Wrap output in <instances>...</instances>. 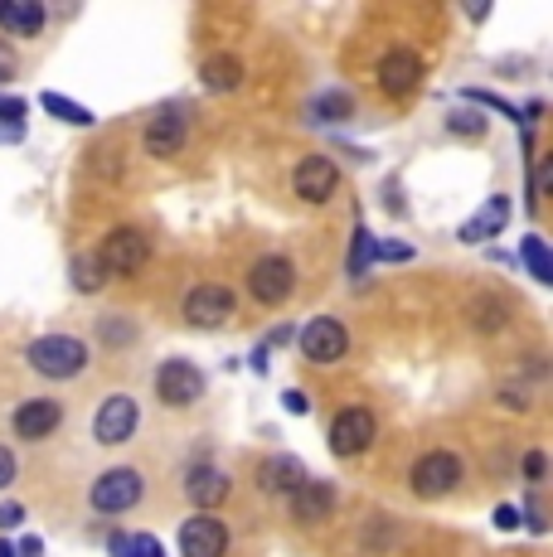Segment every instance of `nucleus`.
Wrapping results in <instances>:
<instances>
[{
	"mask_svg": "<svg viewBox=\"0 0 553 557\" xmlns=\"http://www.w3.org/2000/svg\"><path fill=\"white\" fill-rule=\"evenodd\" d=\"M25 359L39 379L63 383V379H78V373L88 369L93 349H88V339H78V335H39V339H29Z\"/></svg>",
	"mask_w": 553,
	"mask_h": 557,
	"instance_id": "obj_1",
	"label": "nucleus"
},
{
	"mask_svg": "<svg viewBox=\"0 0 553 557\" xmlns=\"http://www.w3.org/2000/svg\"><path fill=\"white\" fill-rule=\"evenodd\" d=\"M142 499H146V480H142V470H136V466L102 470V475L93 480V490H88V505H93V513H102V519L132 513Z\"/></svg>",
	"mask_w": 553,
	"mask_h": 557,
	"instance_id": "obj_2",
	"label": "nucleus"
},
{
	"mask_svg": "<svg viewBox=\"0 0 553 557\" xmlns=\"http://www.w3.org/2000/svg\"><path fill=\"white\" fill-rule=\"evenodd\" d=\"M374 436H379V417L359 403L340 407L331 417V426H325V446H331V456H340V460L365 456L369 446H374Z\"/></svg>",
	"mask_w": 553,
	"mask_h": 557,
	"instance_id": "obj_3",
	"label": "nucleus"
},
{
	"mask_svg": "<svg viewBox=\"0 0 553 557\" xmlns=\"http://www.w3.org/2000/svg\"><path fill=\"white\" fill-rule=\"evenodd\" d=\"M462 475H466V460L456 451H422L408 466V490L418 499H442L462 485Z\"/></svg>",
	"mask_w": 553,
	"mask_h": 557,
	"instance_id": "obj_4",
	"label": "nucleus"
},
{
	"mask_svg": "<svg viewBox=\"0 0 553 557\" xmlns=\"http://www.w3.org/2000/svg\"><path fill=\"white\" fill-rule=\"evenodd\" d=\"M292 292H296V262L292 257H282V252H268V257H258V262L248 267V296L258 306H286L292 301Z\"/></svg>",
	"mask_w": 553,
	"mask_h": 557,
	"instance_id": "obj_5",
	"label": "nucleus"
},
{
	"mask_svg": "<svg viewBox=\"0 0 553 557\" xmlns=\"http://www.w3.org/2000/svg\"><path fill=\"white\" fill-rule=\"evenodd\" d=\"M93 252L108 267V276H136L151 262V238H146L142 228H132V223H122V228H112L108 238H102V248H93Z\"/></svg>",
	"mask_w": 553,
	"mask_h": 557,
	"instance_id": "obj_6",
	"label": "nucleus"
},
{
	"mask_svg": "<svg viewBox=\"0 0 553 557\" xmlns=\"http://www.w3.org/2000/svg\"><path fill=\"white\" fill-rule=\"evenodd\" d=\"M136 432H142V403L132 393H112L93 412V442L98 446H126Z\"/></svg>",
	"mask_w": 553,
	"mask_h": 557,
	"instance_id": "obj_7",
	"label": "nucleus"
},
{
	"mask_svg": "<svg viewBox=\"0 0 553 557\" xmlns=\"http://www.w3.org/2000/svg\"><path fill=\"white\" fill-rule=\"evenodd\" d=\"M156 398H161L165 407H195L199 398H205V388H209V379H205V369L199 363H189V359H165V363H156Z\"/></svg>",
	"mask_w": 553,
	"mask_h": 557,
	"instance_id": "obj_8",
	"label": "nucleus"
},
{
	"mask_svg": "<svg viewBox=\"0 0 553 557\" xmlns=\"http://www.w3.org/2000/svg\"><path fill=\"white\" fill-rule=\"evenodd\" d=\"M296 349L311 363H340L349 355V330L340 325L335 315H316L296 330Z\"/></svg>",
	"mask_w": 553,
	"mask_h": 557,
	"instance_id": "obj_9",
	"label": "nucleus"
},
{
	"mask_svg": "<svg viewBox=\"0 0 553 557\" xmlns=\"http://www.w3.org/2000/svg\"><path fill=\"white\" fill-rule=\"evenodd\" d=\"M292 189H296V199L302 203H331L335 189H340V165L325 151L302 156L296 160V170H292Z\"/></svg>",
	"mask_w": 553,
	"mask_h": 557,
	"instance_id": "obj_10",
	"label": "nucleus"
},
{
	"mask_svg": "<svg viewBox=\"0 0 553 557\" xmlns=\"http://www.w3.org/2000/svg\"><path fill=\"white\" fill-rule=\"evenodd\" d=\"M185 141H189V112H185L180 102L161 107V112H156L151 122H146V136H142L146 156H156V160L180 156V151H185Z\"/></svg>",
	"mask_w": 553,
	"mask_h": 557,
	"instance_id": "obj_11",
	"label": "nucleus"
},
{
	"mask_svg": "<svg viewBox=\"0 0 553 557\" xmlns=\"http://www.w3.org/2000/svg\"><path fill=\"white\" fill-rule=\"evenodd\" d=\"M180 557H223L229 553V523L219 513H189L175 533Z\"/></svg>",
	"mask_w": 553,
	"mask_h": 557,
	"instance_id": "obj_12",
	"label": "nucleus"
},
{
	"mask_svg": "<svg viewBox=\"0 0 553 557\" xmlns=\"http://www.w3.org/2000/svg\"><path fill=\"white\" fill-rule=\"evenodd\" d=\"M238 310V296L229 292V286H219V282H199L195 292L185 296V320L195 330H219V325H229V315Z\"/></svg>",
	"mask_w": 553,
	"mask_h": 557,
	"instance_id": "obj_13",
	"label": "nucleus"
},
{
	"mask_svg": "<svg viewBox=\"0 0 553 557\" xmlns=\"http://www.w3.org/2000/svg\"><path fill=\"white\" fill-rule=\"evenodd\" d=\"M59 426H63L59 398H25L15 407V417H10V432H15L20 442H49Z\"/></svg>",
	"mask_w": 553,
	"mask_h": 557,
	"instance_id": "obj_14",
	"label": "nucleus"
},
{
	"mask_svg": "<svg viewBox=\"0 0 553 557\" xmlns=\"http://www.w3.org/2000/svg\"><path fill=\"white\" fill-rule=\"evenodd\" d=\"M306 466H302V456H292V451H282V456H268L258 466V490L262 495H272V499H292L296 490L306 485Z\"/></svg>",
	"mask_w": 553,
	"mask_h": 557,
	"instance_id": "obj_15",
	"label": "nucleus"
},
{
	"mask_svg": "<svg viewBox=\"0 0 553 557\" xmlns=\"http://www.w3.org/2000/svg\"><path fill=\"white\" fill-rule=\"evenodd\" d=\"M418 83H422V59L413 49H389L379 59V88H384V98H408V92H418Z\"/></svg>",
	"mask_w": 553,
	"mask_h": 557,
	"instance_id": "obj_16",
	"label": "nucleus"
},
{
	"mask_svg": "<svg viewBox=\"0 0 553 557\" xmlns=\"http://www.w3.org/2000/svg\"><path fill=\"white\" fill-rule=\"evenodd\" d=\"M509 209H515V203H509V195H491V199L481 203V209L471 213V219L462 223V228H456V238H462V243H486V238H495V233H505Z\"/></svg>",
	"mask_w": 553,
	"mask_h": 557,
	"instance_id": "obj_17",
	"label": "nucleus"
},
{
	"mask_svg": "<svg viewBox=\"0 0 553 557\" xmlns=\"http://www.w3.org/2000/svg\"><path fill=\"white\" fill-rule=\"evenodd\" d=\"M229 475H223L219 466H195L185 475V499L189 505H199V513H209L214 505H223V499H229Z\"/></svg>",
	"mask_w": 553,
	"mask_h": 557,
	"instance_id": "obj_18",
	"label": "nucleus"
},
{
	"mask_svg": "<svg viewBox=\"0 0 553 557\" xmlns=\"http://www.w3.org/2000/svg\"><path fill=\"white\" fill-rule=\"evenodd\" d=\"M45 5L39 0H0V29L10 39H35L45 29Z\"/></svg>",
	"mask_w": 553,
	"mask_h": 557,
	"instance_id": "obj_19",
	"label": "nucleus"
},
{
	"mask_svg": "<svg viewBox=\"0 0 553 557\" xmlns=\"http://www.w3.org/2000/svg\"><path fill=\"white\" fill-rule=\"evenodd\" d=\"M331 509H335V485H325V480H306L292 495L296 523H321V519H331Z\"/></svg>",
	"mask_w": 553,
	"mask_h": 557,
	"instance_id": "obj_20",
	"label": "nucleus"
},
{
	"mask_svg": "<svg viewBox=\"0 0 553 557\" xmlns=\"http://www.w3.org/2000/svg\"><path fill=\"white\" fill-rule=\"evenodd\" d=\"M243 78H248V69H243L238 53H209V59L199 63V83H205L209 92H238Z\"/></svg>",
	"mask_w": 553,
	"mask_h": 557,
	"instance_id": "obj_21",
	"label": "nucleus"
},
{
	"mask_svg": "<svg viewBox=\"0 0 553 557\" xmlns=\"http://www.w3.org/2000/svg\"><path fill=\"white\" fill-rule=\"evenodd\" d=\"M466 320H471V330L476 335H500V330L515 320V310H509L505 296H495V292H481L471 306H466Z\"/></svg>",
	"mask_w": 553,
	"mask_h": 557,
	"instance_id": "obj_22",
	"label": "nucleus"
},
{
	"mask_svg": "<svg viewBox=\"0 0 553 557\" xmlns=\"http://www.w3.org/2000/svg\"><path fill=\"white\" fill-rule=\"evenodd\" d=\"M69 276H73V286H78L83 296H98L102 286H108V267L98 262V252H78V257H73Z\"/></svg>",
	"mask_w": 553,
	"mask_h": 557,
	"instance_id": "obj_23",
	"label": "nucleus"
},
{
	"mask_svg": "<svg viewBox=\"0 0 553 557\" xmlns=\"http://www.w3.org/2000/svg\"><path fill=\"white\" fill-rule=\"evenodd\" d=\"M108 557H165V543L156 533H112Z\"/></svg>",
	"mask_w": 553,
	"mask_h": 557,
	"instance_id": "obj_24",
	"label": "nucleus"
},
{
	"mask_svg": "<svg viewBox=\"0 0 553 557\" xmlns=\"http://www.w3.org/2000/svg\"><path fill=\"white\" fill-rule=\"evenodd\" d=\"M519 257H525L529 276H534L539 286L553 282V252H549V243L539 238V233H525V238H519Z\"/></svg>",
	"mask_w": 553,
	"mask_h": 557,
	"instance_id": "obj_25",
	"label": "nucleus"
},
{
	"mask_svg": "<svg viewBox=\"0 0 553 557\" xmlns=\"http://www.w3.org/2000/svg\"><path fill=\"white\" fill-rule=\"evenodd\" d=\"M374 233L365 228V223H355V233H349V257H345V272H349V282H359V276L374 267Z\"/></svg>",
	"mask_w": 553,
	"mask_h": 557,
	"instance_id": "obj_26",
	"label": "nucleus"
},
{
	"mask_svg": "<svg viewBox=\"0 0 553 557\" xmlns=\"http://www.w3.org/2000/svg\"><path fill=\"white\" fill-rule=\"evenodd\" d=\"M355 116V98L345 88H331L321 98H311V122H349Z\"/></svg>",
	"mask_w": 553,
	"mask_h": 557,
	"instance_id": "obj_27",
	"label": "nucleus"
},
{
	"mask_svg": "<svg viewBox=\"0 0 553 557\" xmlns=\"http://www.w3.org/2000/svg\"><path fill=\"white\" fill-rule=\"evenodd\" d=\"M39 107H45L49 116H59V122H69V126H93V122H98V112H93V107H78L73 98H63V92H45Z\"/></svg>",
	"mask_w": 553,
	"mask_h": 557,
	"instance_id": "obj_28",
	"label": "nucleus"
},
{
	"mask_svg": "<svg viewBox=\"0 0 553 557\" xmlns=\"http://www.w3.org/2000/svg\"><path fill=\"white\" fill-rule=\"evenodd\" d=\"M98 339H102V349H126V345H136V325L126 315H102Z\"/></svg>",
	"mask_w": 553,
	"mask_h": 557,
	"instance_id": "obj_29",
	"label": "nucleus"
},
{
	"mask_svg": "<svg viewBox=\"0 0 553 557\" xmlns=\"http://www.w3.org/2000/svg\"><path fill=\"white\" fill-rule=\"evenodd\" d=\"M486 126H491V116H481V107H456V112H446V132L452 136H486Z\"/></svg>",
	"mask_w": 553,
	"mask_h": 557,
	"instance_id": "obj_30",
	"label": "nucleus"
},
{
	"mask_svg": "<svg viewBox=\"0 0 553 557\" xmlns=\"http://www.w3.org/2000/svg\"><path fill=\"white\" fill-rule=\"evenodd\" d=\"M379 257H384V262H413V248L398 238H389V243H374V262Z\"/></svg>",
	"mask_w": 553,
	"mask_h": 557,
	"instance_id": "obj_31",
	"label": "nucleus"
},
{
	"mask_svg": "<svg viewBox=\"0 0 553 557\" xmlns=\"http://www.w3.org/2000/svg\"><path fill=\"white\" fill-rule=\"evenodd\" d=\"M519 470H525V480H534V485H539V480L549 475V456L544 451H525V466H519Z\"/></svg>",
	"mask_w": 553,
	"mask_h": 557,
	"instance_id": "obj_32",
	"label": "nucleus"
},
{
	"mask_svg": "<svg viewBox=\"0 0 553 557\" xmlns=\"http://www.w3.org/2000/svg\"><path fill=\"white\" fill-rule=\"evenodd\" d=\"M15 475H20V460H15V451H10V446H0V490L15 485Z\"/></svg>",
	"mask_w": 553,
	"mask_h": 557,
	"instance_id": "obj_33",
	"label": "nucleus"
},
{
	"mask_svg": "<svg viewBox=\"0 0 553 557\" xmlns=\"http://www.w3.org/2000/svg\"><path fill=\"white\" fill-rule=\"evenodd\" d=\"M20 73V59H15V49H10V39H0V83H10Z\"/></svg>",
	"mask_w": 553,
	"mask_h": 557,
	"instance_id": "obj_34",
	"label": "nucleus"
},
{
	"mask_svg": "<svg viewBox=\"0 0 553 557\" xmlns=\"http://www.w3.org/2000/svg\"><path fill=\"white\" fill-rule=\"evenodd\" d=\"M0 122L25 126V102H20V98H0Z\"/></svg>",
	"mask_w": 553,
	"mask_h": 557,
	"instance_id": "obj_35",
	"label": "nucleus"
},
{
	"mask_svg": "<svg viewBox=\"0 0 553 557\" xmlns=\"http://www.w3.org/2000/svg\"><path fill=\"white\" fill-rule=\"evenodd\" d=\"M519 523H525V513H519V505H500L495 509V529H519Z\"/></svg>",
	"mask_w": 553,
	"mask_h": 557,
	"instance_id": "obj_36",
	"label": "nucleus"
},
{
	"mask_svg": "<svg viewBox=\"0 0 553 557\" xmlns=\"http://www.w3.org/2000/svg\"><path fill=\"white\" fill-rule=\"evenodd\" d=\"M20 523H25V505H15V499H10V505H0V533L20 529Z\"/></svg>",
	"mask_w": 553,
	"mask_h": 557,
	"instance_id": "obj_37",
	"label": "nucleus"
},
{
	"mask_svg": "<svg viewBox=\"0 0 553 557\" xmlns=\"http://www.w3.org/2000/svg\"><path fill=\"white\" fill-rule=\"evenodd\" d=\"M286 339H296V325H286V320H282L276 330H268V339H262L258 349H276V345H286Z\"/></svg>",
	"mask_w": 553,
	"mask_h": 557,
	"instance_id": "obj_38",
	"label": "nucleus"
},
{
	"mask_svg": "<svg viewBox=\"0 0 553 557\" xmlns=\"http://www.w3.org/2000/svg\"><path fill=\"white\" fill-rule=\"evenodd\" d=\"M15 557H45V543H39L35 533H25V539L15 543Z\"/></svg>",
	"mask_w": 553,
	"mask_h": 557,
	"instance_id": "obj_39",
	"label": "nucleus"
},
{
	"mask_svg": "<svg viewBox=\"0 0 553 557\" xmlns=\"http://www.w3.org/2000/svg\"><path fill=\"white\" fill-rule=\"evenodd\" d=\"M384 203H389V213H403V209H408V203H403L398 180H389V185H384Z\"/></svg>",
	"mask_w": 553,
	"mask_h": 557,
	"instance_id": "obj_40",
	"label": "nucleus"
},
{
	"mask_svg": "<svg viewBox=\"0 0 553 557\" xmlns=\"http://www.w3.org/2000/svg\"><path fill=\"white\" fill-rule=\"evenodd\" d=\"M15 141H25V126H10V122H0V146H15Z\"/></svg>",
	"mask_w": 553,
	"mask_h": 557,
	"instance_id": "obj_41",
	"label": "nucleus"
},
{
	"mask_svg": "<svg viewBox=\"0 0 553 557\" xmlns=\"http://www.w3.org/2000/svg\"><path fill=\"white\" fill-rule=\"evenodd\" d=\"M282 403H286V412H296V417L306 412V398H302V393H282Z\"/></svg>",
	"mask_w": 553,
	"mask_h": 557,
	"instance_id": "obj_42",
	"label": "nucleus"
},
{
	"mask_svg": "<svg viewBox=\"0 0 553 557\" xmlns=\"http://www.w3.org/2000/svg\"><path fill=\"white\" fill-rule=\"evenodd\" d=\"M0 557H15V543L10 539H0Z\"/></svg>",
	"mask_w": 553,
	"mask_h": 557,
	"instance_id": "obj_43",
	"label": "nucleus"
}]
</instances>
